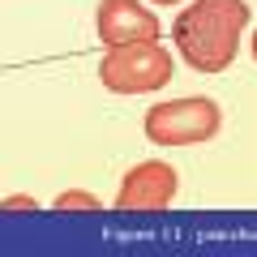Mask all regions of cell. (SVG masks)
Masks as SVG:
<instances>
[{
    "instance_id": "6da1fadb",
    "label": "cell",
    "mask_w": 257,
    "mask_h": 257,
    "mask_svg": "<svg viewBox=\"0 0 257 257\" xmlns=\"http://www.w3.org/2000/svg\"><path fill=\"white\" fill-rule=\"evenodd\" d=\"M248 26L244 0H193L189 9L172 22V35L189 69L223 73L240 52V35Z\"/></svg>"
},
{
    "instance_id": "7a4b0ae2",
    "label": "cell",
    "mask_w": 257,
    "mask_h": 257,
    "mask_svg": "<svg viewBox=\"0 0 257 257\" xmlns=\"http://www.w3.org/2000/svg\"><path fill=\"white\" fill-rule=\"evenodd\" d=\"M99 77L116 94H146L172 82V52L159 43H124L107 47L99 64Z\"/></svg>"
},
{
    "instance_id": "3957f363",
    "label": "cell",
    "mask_w": 257,
    "mask_h": 257,
    "mask_svg": "<svg viewBox=\"0 0 257 257\" xmlns=\"http://www.w3.org/2000/svg\"><path fill=\"white\" fill-rule=\"evenodd\" d=\"M223 124V111L214 99H172V103H155L146 111V138L159 146H193V142H210Z\"/></svg>"
},
{
    "instance_id": "277c9868",
    "label": "cell",
    "mask_w": 257,
    "mask_h": 257,
    "mask_svg": "<svg viewBox=\"0 0 257 257\" xmlns=\"http://www.w3.org/2000/svg\"><path fill=\"white\" fill-rule=\"evenodd\" d=\"M99 39L107 47H124V43H159V22L146 5L138 0H99Z\"/></svg>"
},
{
    "instance_id": "5b68a950",
    "label": "cell",
    "mask_w": 257,
    "mask_h": 257,
    "mask_svg": "<svg viewBox=\"0 0 257 257\" xmlns=\"http://www.w3.org/2000/svg\"><path fill=\"white\" fill-rule=\"evenodd\" d=\"M176 184H180V180H176V167L159 163V159L138 163L133 172L124 176V184H120L116 206H120V210H163V206H172Z\"/></svg>"
},
{
    "instance_id": "8992f818",
    "label": "cell",
    "mask_w": 257,
    "mask_h": 257,
    "mask_svg": "<svg viewBox=\"0 0 257 257\" xmlns=\"http://www.w3.org/2000/svg\"><path fill=\"white\" fill-rule=\"evenodd\" d=\"M94 206H99V197L86 193V189H69V193L56 197V210H94Z\"/></svg>"
},
{
    "instance_id": "52a82bcc",
    "label": "cell",
    "mask_w": 257,
    "mask_h": 257,
    "mask_svg": "<svg viewBox=\"0 0 257 257\" xmlns=\"http://www.w3.org/2000/svg\"><path fill=\"white\" fill-rule=\"evenodd\" d=\"M5 210H35V202H30V197H18V193H13V197H5Z\"/></svg>"
},
{
    "instance_id": "ba28073f",
    "label": "cell",
    "mask_w": 257,
    "mask_h": 257,
    "mask_svg": "<svg viewBox=\"0 0 257 257\" xmlns=\"http://www.w3.org/2000/svg\"><path fill=\"white\" fill-rule=\"evenodd\" d=\"M155 5H180V0H155Z\"/></svg>"
},
{
    "instance_id": "9c48e42d",
    "label": "cell",
    "mask_w": 257,
    "mask_h": 257,
    "mask_svg": "<svg viewBox=\"0 0 257 257\" xmlns=\"http://www.w3.org/2000/svg\"><path fill=\"white\" fill-rule=\"evenodd\" d=\"M253 60H257V35H253Z\"/></svg>"
}]
</instances>
